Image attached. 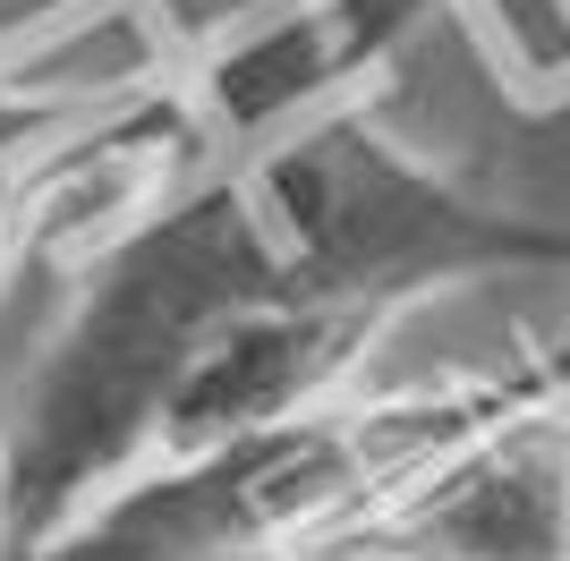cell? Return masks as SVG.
<instances>
[{
  "label": "cell",
  "mask_w": 570,
  "mask_h": 561,
  "mask_svg": "<svg viewBox=\"0 0 570 561\" xmlns=\"http://www.w3.org/2000/svg\"><path fill=\"white\" fill-rule=\"evenodd\" d=\"M324 18L341 60L375 86H392V69L443 26L502 102L537 119L570 111V0H324Z\"/></svg>",
  "instance_id": "obj_4"
},
{
  "label": "cell",
  "mask_w": 570,
  "mask_h": 561,
  "mask_svg": "<svg viewBox=\"0 0 570 561\" xmlns=\"http://www.w3.org/2000/svg\"><path fill=\"white\" fill-rule=\"evenodd\" d=\"M357 69H307L69 273L9 417V561L102 493L357 392L417 298L570 273V222L485 196L383 128Z\"/></svg>",
  "instance_id": "obj_1"
},
{
  "label": "cell",
  "mask_w": 570,
  "mask_h": 561,
  "mask_svg": "<svg viewBox=\"0 0 570 561\" xmlns=\"http://www.w3.org/2000/svg\"><path fill=\"white\" fill-rule=\"evenodd\" d=\"M537 357L546 350L357 383L307 417L102 493L35 561H383L409 511L520 409Z\"/></svg>",
  "instance_id": "obj_2"
},
{
  "label": "cell",
  "mask_w": 570,
  "mask_h": 561,
  "mask_svg": "<svg viewBox=\"0 0 570 561\" xmlns=\"http://www.w3.org/2000/svg\"><path fill=\"white\" fill-rule=\"evenodd\" d=\"M383 561H570V374L553 350L520 409L409 511Z\"/></svg>",
  "instance_id": "obj_3"
},
{
  "label": "cell",
  "mask_w": 570,
  "mask_h": 561,
  "mask_svg": "<svg viewBox=\"0 0 570 561\" xmlns=\"http://www.w3.org/2000/svg\"><path fill=\"white\" fill-rule=\"evenodd\" d=\"M553 357H562V374H570V332H562V350H553Z\"/></svg>",
  "instance_id": "obj_5"
}]
</instances>
